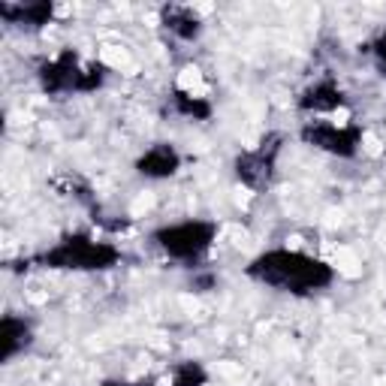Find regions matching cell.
Here are the masks:
<instances>
[{
	"label": "cell",
	"instance_id": "8992f818",
	"mask_svg": "<svg viewBox=\"0 0 386 386\" xmlns=\"http://www.w3.org/2000/svg\"><path fill=\"white\" fill-rule=\"evenodd\" d=\"M362 142H365V154H371V157H380V139L374 136V133H365V139H362Z\"/></svg>",
	"mask_w": 386,
	"mask_h": 386
},
{
	"label": "cell",
	"instance_id": "ba28073f",
	"mask_svg": "<svg viewBox=\"0 0 386 386\" xmlns=\"http://www.w3.org/2000/svg\"><path fill=\"white\" fill-rule=\"evenodd\" d=\"M178 302H181V308H187L190 314H193V311H196V308H199V305H196V299H190V296H181Z\"/></svg>",
	"mask_w": 386,
	"mask_h": 386
},
{
	"label": "cell",
	"instance_id": "3957f363",
	"mask_svg": "<svg viewBox=\"0 0 386 386\" xmlns=\"http://www.w3.org/2000/svg\"><path fill=\"white\" fill-rule=\"evenodd\" d=\"M335 265H338V272H341L344 278H356L362 272V262H359V257L350 248H338L335 251Z\"/></svg>",
	"mask_w": 386,
	"mask_h": 386
},
{
	"label": "cell",
	"instance_id": "52a82bcc",
	"mask_svg": "<svg viewBox=\"0 0 386 386\" xmlns=\"http://www.w3.org/2000/svg\"><path fill=\"white\" fill-rule=\"evenodd\" d=\"M235 202H238V205H248V202H251V190L235 187Z\"/></svg>",
	"mask_w": 386,
	"mask_h": 386
},
{
	"label": "cell",
	"instance_id": "30bf717a",
	"mask_svg": "<svg viewBox=\"0 0 386 386\" xmlns=\"http://www.w3.org/2000/svg\"><path fill=\"white\" fill-rule=\"evenodd\" d=\"M72 12V6L69 3H64V6H58V15H69Z\"/></svg>",
	"mask_w": 386,
	"mask_h": 386
},
{
	"label": "cell",
	"instance_id": "8fae6325",
	"mask_svg": "<svg viewBox=\"0 0 386 386\" xmlns=\"http://www.w3.org/2000/svg\"><path fill=\"white\" fill-rule=\"evenodd\" d=\"M157 386H172V380H166V377H163V380H160Z\"/></svg>",
	"mask_w": 386,
	"mask_h": 386
},
{
	"label": "cell",
	"instance_id": "9c48e42d",
	"mask_svg": "<svg viewBox=\"0 0 386 386\" xmlns=\"http://www.w3.org/2000/svg\"><path fill=\"white\" fill-rule=\"evenodd\" d=\"M332 118H335V124H347V109H338Z\"/></svg>",
	"mask_w": 386,
	"mask_h": 386
},
{
	"label": "cell",
	"instance_id": "6da1fadb",
	"mask_svg": "<svg viewBox=\"0 0 386 386\" xmlns=\"http://www.w3.org/2000/svg\"><path fill=\"white\" fill-rule=\"evenodd\" d=\"M178 88L187 91V94H193V96H205V94H208V88L202 85L199 66H184V69L178 72Z\"/></svg>",
	"mask_w": 386,
	"mask_h": 386
},
{
	"label": "cell",
	"instance_id": "7a4b0ae2",
	"mask_svg": "<svg viewBox=\"0 0 386 386\" xmlns=\"http://www.w3.org/2000/svg\"><path fill=\"white\" fill-rule=\"evenodd\" d=\"M100 58H103V64H109V66H115V69H136L133 64H130V52L124 45H103L100 48Z\"/></svg>",
	"mask_w": 386,
	"mask_h": 386
},
{
	"label": "cell",
	"instance_id": "5b68a950",
	"mask_svg": "<svg viewBox=\"0 0 386 386\" xmlns=\"http://www.w3.org/2000/svg\"><path fill=\"white\" fill-rule=\"evenodd\" d=\"M154 193H139V196L133 199V205H130V214L133 217H142V214H148L151 208H154Z\"/></svg>",
	"mask_w": 386,
	"mask_h": 386
},
{
	"label": "cell",
	"instance_id": "277c9868",
	"mask_svg": "<svg viewBox=\"0 0 386 386\" xmlns=\"http://www.w3.org/2000/svg\"><path fill=\"white\" fill-rule=\"evenodd\" d=\"M214 374L224 377V380L238 383L241 377H245V368H241V362H217V365H214Z\"/></svg>",
	"mask_w": 386,
	"mask_h": 386
}]
</instances>
